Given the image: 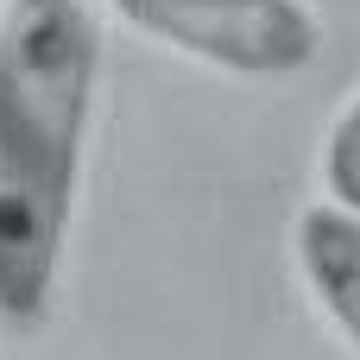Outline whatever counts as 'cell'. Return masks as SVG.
Instances as JSON below:
<instances>
[{"mask_svg": "<svg viewBox=\"0 0 360 360\" xmlns=\"http://www.w3.org/2000/svg\"><path fill=\"white\" fill-rule=\"evenodd\" d=\"M101 25L82 0H0V323H44L76 221Z\"/></svg>", "mask_w": 360, "mask_h": 360, "instance_id": "1", "label": "cell"}, {"mask_svg": "<svg viewBox=\"0 0 360 360\" xmlns=\"http://www.w3.org/2000/svg\"><path fill=\"white\" fill-rule=\"evenodd\" d=\"M114 13L228 76H297L323 51L310 0H114Z\"/></svg>", "mask_w": 360, "mask_h": 360, "instance_id": "2", "label": "cell"}, {"mask_svg": "<svg viewBox=\"0 0 360 360\" xmlns=\"http://www.w3.org/2000/svg\"><path fill=\"white\" fill-rule=\"evenodd\" d=\"M291 253H297V278L310 304L323 310V323L360 354V215L329 196L310 202L291 228Z\"/></svg>", "mask_w": 360, "mask_h": 360, "instance_id": "3", "label": "cell"}, {"mask_svg": "<svg viewBox=\"0 0 360 360\" xmlns=\"http://www.w3.org/2000/svg\"><path fill=\"white\" fill-rule=\"evenodd\" d=\"M323 190H329V202H342V209L360 215V89H354V101L335 114L329 139H323Z\"/></svg>", "mask_w": 360, "mask_h": 360, "instance_id": "4", "label": "cell"}]
</instances>
